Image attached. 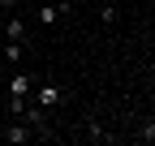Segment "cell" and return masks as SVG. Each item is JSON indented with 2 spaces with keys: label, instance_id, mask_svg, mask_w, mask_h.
Here are the masks:
<instances>
[{
  "label": "cell",
  "instance_id": "obj_1",
  "mask_svg": "<svg viewBox=\"0 0 155 146\" xmlns=\"http://www.w3.org/2000/svg\"><path fill=\"white\" fill-rule=\"evenodd\" d=\"M22 116H26V125H30V133H35V138H52V129H48V120H43V107H39V103H35V107L26 103V112H22Z\"/></svg>",
  "mask_w": 155,
  "mask_h": 146
},
{
  "label": "cell",
  "instance_id": "obj_2",
  "mask_svg": "<svg viewBox=\"0 0 155 146\" xmlns=\"http://www.w3.org/2000/svg\"><path fill=\"white\" fill-rule=\"evenodd\" d=\"M35 103L43 107V112H48V107H56V103H61V86H52V82H43V86H39V95H35Z\"/></svg>",
  "mask_w": 155,
  "mask_h": 146
},
{
  "label": "cell",
  "instance_id": "obj_3",
  "mask_svg": "<svg viewBox=\"0 0 155 146\" xmlns=\"http://www.w3.org/2000/svg\"><path fill=\"white\" fill-rule=\"evenodd\" d=\"M65 13H69V5H39V22H43V26H56Z\"/></svg>",
  "mask_w": 155,
  "mask_h": 146
},
{
  "label": "cell",
  "instance_id": "obj_4",
  "mask_svg": "<svg viewBox=\"0 0 155 146\" xmlns=\"http://www.w3.org/2000/svg\"><path fill=\"white\" fill-rule=\"evenodd\" d=\"M9 95H17V99L30 95V78H26V73H13V78H9Z\"/></svg>",
  "mask_w": 155,
  "mask_h": 146
},
{
  "label": "cell",
  "instance_id": "obj_5",
  "mask_svg": "<svg viewBox=\"0 0 155 146\" xmlns=\"http://www.w3.org/2000/svg\"><path fill=\"white\" fill-rule=\"evenodd\" d=\"M9 142H30L35 133H30V125H9V133H5Z\"/></svg>",
  "mask_w": 155,
  "mask_h": 146
},
{
  "label": "cell",
  "instance_id": "obj_6",
  "mask_svg": "<svg viewBox=\"0 0 155 146\" xmlns=\"http://www.w3.org/2000/svg\"><path fill=\"white\" fill-rule=\"evenodd\" d=\"M5 56H9V65L22 60V39H9V43H5Z\"/></svg>",
  "mask_w": 155,
  "mask_h": 146
},
{
  "label": "cell",
  "instance_id": "obj_7",
  "mask_svg": "<svg viewBox=\"0 0 155 146\" xmlns=\"http://www.w3.org/2000/svg\"><path fill=\"white\" fill-rule=\"evenodd\" d=\"M5 30H9V39H22V34H26V22H22V17H9Z\"/></svg>",
  "mask_w": 155,
  "mask_h": 146
},
{
  "label": "cell",
  "instance_id": "obj_8",
  "mask_svg": "<svg viewBox=\"0 0 155 146\" xmlns=\"http://www.w3.org/2000/svg\"><path fill=\"white\" fill-rule=\"evenodd\" d=\"M9 112H13V116H22V112H26V99H17V95H9Z\"/></svg>",
  "mask_w": 155,
  "mask_h": 146
}]
</instances>
